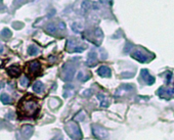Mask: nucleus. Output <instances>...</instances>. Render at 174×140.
I'll list each match as a JSON object with an SVG mask.
<instances>
[{"label": "nucleus", "mask_w": 174, "mask_h": 140, "mask_svg": "<svg viewBox=\"0 0 174 140\" xmlns=\"http://www.w3.org/2000/svg\"><path fill=\"white\" fill-rule=\"evenodd\" d=\"M43 89H44V86L42 84V82H40V81H37L36 83L33 85V90L35 92H37V93H41V92L43 91Z\"/></svg>", "instance_id": "nucleus-13"}, {"label": "nucleus", "mask_w": 174, "mask_h": 140, "mask_svg": "<svg viewBox=\"0 0 174 140\" xmlns=\"http://www.w3.org/2000/svg\"><path fill=\"white\" fill-rule=\"evenodd\" d=\"M97 73L102 77H110V76H111V70H110L108 66H101V68L97 70Z\"/></svg>", "instance_id": "nucleus-10"}, {"label": "nucleus", "mask_w": 174, "mask_h": 140, "mask_svg": "<svg viewBox=\"0 0 174 140\" xmlns=\"http://www.w3.org/2000/svg\"><path fill=\"white\" fill-rule=\"evenodd\" d=\"M157 94L159 95V96L163 97V98H169L171 97L172 95L174 94V89H164V88H161L159 91L157 92Z\"/></svg>", "instance_id": "nucleus-9"}, {"label": "nucleus", "mask_w": 174, "mask_h": 140, "mask_svg": "<svg viewBox=\"0 0 174 140\" xmlns=\"http://www.w3.org/2000/svg\"><path fill=\"white\" fill-rule=\"evenodd\" d=\"M97 98H98V100H101V102H102V106H108V104H109L108 99L104 96V95L99 94Z\"/></svg>", "instance_id": "nucleus-15"}, {"label": "nucleus", "mask_w": 174, "mask_h": 140, "mask_svg": "<svg viewBox=\"0 0 174 140\" xmlns=\"http://www.w3.org/2000/svg\"><path fill=\"white\" fill-rule=\"evenodd\" d=\"M96 62H97V57L95 56V52H91L89 54V58H88L87 63H88V66H95Z\"/></svg>", "instance_id": "nucleus-12"}, {"label": "nucleus", "mask_w": 174, "mask_h": 140, "mask_svg": "<svg viewBox=\"0 0 174 140\" xmlns=\"http://www.w3.org/2000/svg\"><path fill=\"white\" fill-rule=\"evenodd\" d=\"M46 31L48 32V33L53 34L54 32L56 31V27L54 26V24H49V25H48V26L46 27Z\"/></svg>", "instance_id": "nucleus-16"}, {"label": "nucleus", "mask_w": 174, "mask_h": 140, "mask_svg": "<svg viewBox=\"0 0 174 140\" xmlns=\"http://www.w3.org/2000/svg\"><path fill=\"white\" fill-rule=\"evenodd\" d=\"M92 129H93L92 132L95 137H97L98 139H107L108 138V132L106 131L105 129H102L98 126H93Z\"/></svg>", "instance_id": "nucleus-4"}, {"label": "nucleus", "mask_w": 174, "mask_h": 140, "mask_svg": "<svg viewBox=\"0 0 174 140\" xmlns=\"http://www.w3.org/2000/svg\"><path fill=\"white\" fill-rule=\"evenodd\" d=\"M39 102L32 95H27L20 101L18 110L22 117H34L39 110Z\"/></svg>", "instance_id": "nucleus-1"}, {"label": "nucleus", "mask_w": 174, "mask_h": 140, "mask_svg": "<svg viewBox=\"0 0 174 140\" xmlns=\"http://www.w3.org/2000/svg\"><path fill=\"white\" fill-rule=\"evenodd\" d=\"M28 53L30 55L37 54V53H38V48H37V47H35V46H31L30 48H29V50H28Z\"/></svg>", "instance_id": "nucleus-18"}, {"label": "nucleus", "mask_w": 174, "mask_h": 140, "mask_svg": "<svg viewBox=\"0 0 174 140\" xmlns=\"http://www.w3.org/2000/svg\"><path fill=\"white\" fill-rule=\"evenodd\" d=\"M132 57L140 62H146L150 59L149 55H147V53H144L143 50H136V51H134L132 53Z\"/></svg>", "instance_id": "nucleus-5"}, {"label": "nucleus", "mask_w": 174, "mask_h": 140, "mask_svg": "<svg viewBox=\"0 0 174 140\" xmlns=\"http://www.w3.org/2000/svg\"><path fill=\"white\" fill-rule=\"evenodd\" d=\"M140 77H141V79H143V81H146L147 84H149V85H152L155 82V78L151 76V74L149 73L147 70H141Z\"/></svg>", "instance_id": "nucleus-6"}, {"label": "nucleus", "mask_w": 174, "mask_h": 140, "mask_svg": "<svg viewBox=\"0 0 174 140\" xmlns=\"http://www.w3.org/2000/svg\"><path fill=\"white\" fill-rule=\"evenodd\" d=\"M2 51H3V46L0 45V52H2Z\"/></svg>", "instance_id": "nucleus-20"}, {"label": "nucleus", "mask_w": 174, "mask_h": 140, "mask_svg": "<svg viewBox=\"0 0 174 140\" xmlns=\"http://www.w3.org/2000/svg\"><path fill=\"white\" fill-rule=\"evenodd\" d=\"M1 101H2V103H4V104H9V103H11V98L9 97L7 94L3 93L1 95Z\"/></svg>", "instance_id": "nucleus-14"}, {"label": "nucleus", "mask_w": 174, "mask_h": 140, "mask_svg": "<svg viewBox=\"0 0 174 140\" xmlns=\"http://www.w3.org/2000/svg\"><path fill=\"white\" fill-rule=\"evenodd\" d=\"M67 48H68V51H70L71 48L72 49V51L71 52H81L84 50V48H83V46H79L77 45V44L74 42L73 40H69L68 41V44H67Z\"/></svg>", "instance_id": "nucleus-7"}, {"label": "nucleus", "mask_w": 174, "mask_h": 140, "mask_svg": "<svg viewBox=\"0 0 174 140\" xmlns=\"http://www.w3.org/2000/svg\"><path fill=\"white\" fill-rule=\"evenodd\" d=\"M29 82H30V80L28 79L27 76H24L21 80V85L23 86V87H27V86L29 85Z\"/></svg>", "instance_id": "nucleus-17"}, {"label": "nucleus", "mask_w": 174, "mask_h": 140, "mask_svg": "<svg viewBox=\"0 0 174 140\" xmlns=\"http://www.w3.org/2000/svg\"><path fill=\"white\" fill-rule=\"evenodd\" d=\"M64 68L67 69V73H64V75L67 74V77L65 78V80H66V81H70L71 79L73 78V75H74V69H73V68H71V66H70L69 65L65 66H64ZM64 75H63V76H64Z\"/></svg>", "instance_id": "nucleus-11"}, {"label": "nucleus", "mask_w": 174, "mask_h": 140, "mask_svg": "<svg viewBox=\"0 0 174 140\" xmlns=\"http://www.w3.org/2000/svg\"><path fill=\"white\" fill-rule=\"evenodd\" d=\"M66 131L68 132V134H69L71 137L74 138V139H81L82 138V133L80 131L79 127L76 125L75 123H70L68 124L66 126Z\"/></svg>", "instance_id": "nucleus-2"}, {"label": "nucleus", "mask_w": 174, "mask_h": 140, "mask_svg": "<svg viewBox=\"0 0 174 140\" xmlns=\"http://www.w3.org/2000/svg\"><path fill=\"white\" fill-rule=\"evenodd\" d=\"M2 36H3V37H5V38H8V37H10V36H11V33H10V31H9L8 29H4V30L2 31Z\"/></svg>", "instance_id": "nucleus-19"}, {"label": "nucleus", "mask_w": 174, "mask_h": 140, "mask_svg": "<svg viewBox=\"0 0 174 140\" xmlns=\"http://www.w3.org/2000/svg\"><path fill=\"white\" fill-rule=\"evenodd\" d=\"M28 72L33 76L38 75L41 72V65L38 60H33V62L28 63Z\"/></svg>", "instance_id": "nucleus-3"}, {"label": "nucleus", "mask_w": 174, "mask_h": 140, "mask_svg": "<svg viewBox=\"0 0 174 140\" xmlns=\"http://www.w3.org/2000/svg\"><path fill=\"white\" fill-rule=\"evenodd\" d=\"M6 72L8 73V75L10 76V77H19V76L21 75V69L20 66H9V68H7V70H6Z\"/></svg>", "instance_id": "nucleus-8"}]
</instances>
